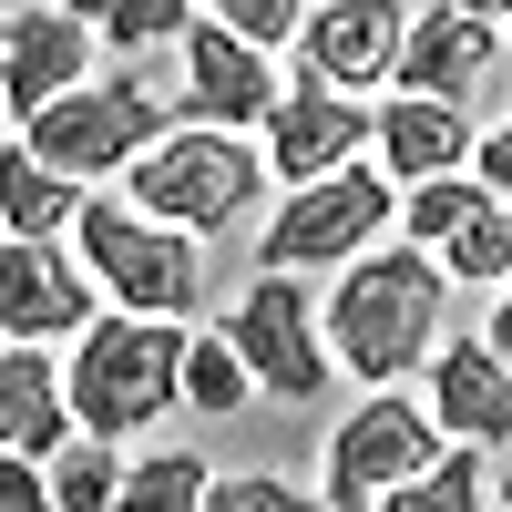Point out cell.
<instances>
[{
	"label": "cell",
	"instance_id": "1",
	"mask_svg": "<svg viewBox=\"0 0 512 512\" xmlns=\"http://www.w3.org/2000/svg\"><path fill=\"white\" fill-rule=\"evenodd\" d=\"M338 297H328V369H349L369 379V390H400V379L431 359V338H441V267H431V246H359V256H338Z\"/></svg>",
	"mask_w": 512,
	"mask_h": 512
},
{
	"label": "cell",
	"instance_id": "2",
	"mask_svg": "<svg viewBox=\"0 0 512 512\" xmlns=\"http://www.w3.org/2000/svg\"><path fill=\"white\" fill-rule=\"evenodd\" d=\"M175 349H185L175 318H144V308L103 318L93 308V318L72 328V379H62L72 431H103V441L154 431V420L175 410Z\"/></svg>",
	"mask_w": 512,
	"mask_h": 512
},
{
	"label": "cell",
	"instance_id": "3",
	"mask_svg": "<svg viewBox=\"0 0 512 512\" xmlns=\"http://www.w3.org/2000/svg\"><path fill=\"white\" fill-rule=\"evenodd\" d=\"M256 195H267V154H256L236 123H164V134L123 164V205H144V216L185 226V236L236 226Z\"/></svg>",
	"mask_w": 512,
	"mask_h": 512
},
{
	"label": "cell",
	"instance_id": "4",
	"mask_svg": "<svg viewBox=\"0 0 512 512\" xmlns=\"http://www.w3.org/2000/svg\"><path fill=\"white\" fill-rule=\"evenodd\" d=\"M164 123H175V103L154 93V72H82V82H62L52 103H31L21 113V144L52 164V175H72V185H103V175H123Z\"/></svg>",
	"mask_w": 512,
	"mask_h": 512
},
{
	"label": "cell",
	"instance_id": "5",
	"mask_svg": "<svg viewBox=\"0 0 512 512\" xmlns=\"http://www.w3.org/2000/svg\"><path fill=\"white\" fill-rule=\"evenodd\" d=\"M72 236H82V267H93V287L113 297V308L185 318L195 297H205V256H195V236L164 226V216H144V205H123V195H93V185H82Z\"/></svg>",
	"mask_w": 512,
	"mask_h": 512
},
{
	"label": "cell",
	"instance_id": "6",
	"mask_svg": "<svg viewBox=\"0 0 512 512\" xmlns=\"http://www.w3.org/2000/svg\"><path fill=\"white\" fill-rule=\"evenodd\" d=\"M390 205H400V185L379 175V164H328V175H308V185H287V205H277V226L256 236V256L267 267H287V277H308V267H338V256H359L379 226H390Z\"/></svg>",
	"mask_w": 512,
	"mask_h": 512
},
{
	"label": "cell",
	"instance_id": "7",
	"mask_svg": "<svg viewBox=\"0 0 512 512\" xmlns=\"http://www.w3.org/2000/svg\"><path fill=\"white\" fill-rule=\"evenodd\" d=\"M400 236L410 246H431V267L441 277H472V287H502L512 277V216H502V195L492 185H472L451 164V175H420V185H400Z\"/></svg>",
	"mask_w": 512,
	"mask_h": 512
},
{
	"label": "cell",
	"instance_id": "8",
	"mask_svg": "<svg viewBox=\"0 0 512 512\" xmlns=\"http://www.w3.org/2000/svg\"><path fill=\"white\" fill-rule=\"evenodd\" d=\"M226 338H236V359H246V379L267 400H328V338H318V297L297 287L287 267H267L246 297H236V318H226Z\"/></svg>",
	"mask_w": 512,
	"mask_h": 512
},
{
	"label": "cell",
	"instance_id": "9",
	"mask_svg": "<svg viewBox=\"0 0 512 512\" xmlns=\"http://www.w3.org/2000/svg\"><path fill=\"white\" fill-rule=\"evenodd\" d=\"M431 451H441V431H431V410H420V400H359L349 420H338V441H328V482H318V502H338V512H379V502H390V482H410Z\"/></svg>",
	"mask_w": 512,
	"mask_h": 512
},
{
	"label": "cell",
	"instance_id": "10",
	"mask_svg": "<svg viewBox=\"0 0 512 512\" xmlns=\"http://www.w3.org/2000/svg\"><path fill=\"white\" fill-rule=\"evenodd\" d=\"M256 154H267L277 185H308V175H328V164L369 154V103L297 72V82H277V103L256 113Z\"/></svg>",
	"mask_w": 512,
	"mask_h": 512
},
{
	"label": "cell",
	"instance_id": "11",
	"mask_svg": "<svg viewBox=\"0 0 512 512\" xmlns=\"http://www.w3.org/2000/svg\"><path fill=\"white\" fill-rule=\"evenodd\" d=\"M103 308V287L82 256H62L52 236H0V338H72L82 318Z\"/></svg>",
	"mask_w": 512,
	"mask_h": 512
},
{
	"label": "cell",
	"instance_id": "12",
	"mask_svg": "<svg viewBox=\"0 0 512 512\" xmlns=\"http://www.w3.org/2000/svg\"><path fill=\"white\" fill-rule=\"evenodd\" d=\"M297 72L308 82H338V93H379L390 82V52H400V0H318L297 11Z\"/></svg>",
	"mask_w": 512,
	"mask_h": 512
},
{
	"label": "cell",
	"instance_id": "13",
	"mask_svg": "<svg viewBox=\"0 0 512 512\" xmlns=\"http://www.w3.org/2000/svg\"><path fill=\"white\" fill-rule=\"evenodd\" d=\"M175 41H185V93H175V103H185L195 123H236V134H256V113L277 103V62L256 52V41H236L226 21H205V11H195Z\"/></svg>",
	"mask_w": 512,
	"mask_h": 512
},
{
	"label": "cell",
	"instance_id": "14",
	"mask_svg": "<svg viewBox=\"0 0 512 512\" xmlns=\"http://www.w3.org/2000/svg\"><path fill=\"white\" fill-rule=\"evenodd\" d=\"M482 72H502V21H472L461 0H441V11H420V21H400L390 93H441V103H461Z\"/></svg>",
	"mask_w": 512,
	"mask_h": 512
},
{
	"label": "cell",
	"instance_id": "15",
	"mask_svg": "<svg viewBox=\"0 0 512 512\" xmlns=\"http://www.w3.org/2000/svg\"><path fill=\"white\" fill-rule=\"evenodd\" d=\"M431 431L502 451V431H512V369H502V328H492V338H431Z\"/></svg>",
	"mask_w": 512,
	"mask_h": 512
},
{
	"label": "cell",
	"instance_id": "16",
	"mask_svg": "<svg viewBox=\"0 0 512 512\" xmlns=\"http://www.w3.org/2000/svg\"><path fill=\"white\" fill-rule=\"evenodd\" d=\"M93 72V21H72V11H0V113H31V103H52L62 82Z\"/></svg>",
	"mask_w": 512,
	"mask_h": 512
},
{
	"label": "cell",
	"instance_id": "17",
	"mask_svg": "<svg viewBox=\"0 0 512 512\" xmlns=\"http://www.w3.org/2000/svg\"><path fill=\"white\" fill-rule=\"evenodd\" d=\"M369 144H379V175L390 185H420V175H451L472 154V113L441 103V93H390L369 113Z\"/></svg>",
	"mask_w": 512,
	"mask_h": 512
},
{
	"label": "cell",
	"instance_id": "18",
	"mask_svg": "<svg viewBox=\"0 0 512 512\" xmlns=\"http://www.w3.org/2000/svg\"><path fill=\"white\" fill-rule=\"evenodd\" d=\"M72 441V400H62V369L41 359V338H11L0 349V451H52Z\"/></svg>",
	"mask_w": 512,
	"mask_h": 512
},
{
	"label": "cell",
	"instance_id": "19",
	"mask_svg": "<svg viewBox=\"0 0 512 512\" xmlns=\"http://www.w3.org/2000/svg\"><path fill=\"white\" fill-rule=\"evenodd\" d=\"M72 205H82L72 175H52L31 144H0V236H62Z\"/></svg>",
	"mask_w": 512,
	"mask_h": 512
},
{
	"label": "cell",
	"instance_id": "20",
	"mask_svg": "<svg viewBox=\"0 0 512 512\" xmlns=\"http://www.w3.org/2000/svg\"><path fill=\"white\" fill-rule=\"evenodd\" d=\"M492 461L502 451H482V441H461V451H431L410 482H390V502L379 512H482L502 482H492Z\"/></svg>",
	"mask_w": 512,
	"mask_h": 512
},
{
	"label": "cell",
	"instance_id": "21",
	"mask_svg": "<svg viewBox=\"0 0 512 512\" xmlns=\"http://www.w3.org/2000/svg\"><path fill=\"white\" fill-rule=\"evenodd\" d=\"M41 492H52L62 512H103V502L123 492V461H113V441H103V431L52 441V451H41Z\"/></svg>",
	"mask_w": 512,
	"mask_h": 512
},
{
	"label": "cell",
	"instance_id": "22",
	"mask_svg": "<svg viewBox=\"0 0 512 512\" xmlns=\"http://www.w3.org/2000/svg\"><path fill=\"white\" fill-rule=\"evenodd\" d=\"M236 400H256L236 338H226V328H216V338H185V349H175V410H236Z\"/></svg>",
	"mask_w": 512,
	"mask_h": 512
},
{
	"label": "cell",
	"instance_id": "23",
	"mask_svg": "<svg viewBox=\"0 0 512 512\" xmlns=\"http://www.w3.org/2000/svg\"><path fill=\"white\" fill-rule=\"evenodd\" d=\"M205 461L195 451H154V461H134V472H123V492L113 502H134V512H205Z\"/></svg>",
	"mask_w": 512,
	"mask_h": 512
},
{
	"label": "cell",
	"instance_id": "24",
	"mask_svg": "<svg viewBox=\"0 0 512 512\" xmlns=\"http://www.w3.org/2000/svg\"><path fill=\"white\" fill-rule=\"evenodd\" d=\"M195 21V0H103V41H113V52H154V41H175Z\"/></svg>",
	"mask_w": 512,
	"mask_h": 512
},
{
	"label": "cell",
	"instance_id": "25",
	"mask_svg": "<svg viewBox=\"0 0 512 512\" xmlns=\"http://www.w3.org/2000/svg\"><path fill=\"white\" fill-rule=\"evenodd\" d=\"M205 21H226L236 41H256V52H277V41L297 31V11H308V0H195Z\"/></svg>",
	"mask_w": 512,
	"mask_h": 512
},
{
	"label": "cell",
	"instance_id": "26",
	"mask_svg": "<svg viewBox=\"0 0 512 512\" xmlns=\"http://www.w3.org/2000/svg\"><path fill=\"white\" fill-rule=\"evenodd\" d=\"M308 492L277 482V472H246V482H205V512H297Z\"/></svg>",
	"mask_w": 512,
	"mask_h": 512
},
{
	"label": "cell",
	"instance_id": "27",
	"mask_svg": "<svg viewBox=\"0 0 512 512\" xmlns=\"http://www.w3.org/2000/svg\"><path fill=\"white\" fill-rule=\"evenodd\" d=\"M31 502H52V492H41V461L31 451H0V512H31Z\"/></svg>",
	"mask_w": 512,
	"mask_h": 512
},
{
	"label": "cell",
	"instance_id": "28",
	"mask_svg": "<svg viewBox=\"0 0 512 512\" xmlns=\"http://www.w3.org/2000/svg\"><path fill=\"white\" fill-rule=\"evenodd\" d=\"M472 164H482L472 185H492V195H502V185H512V134H482V144H472Z\"/></svg>",
	"mask_w": 512,
	"mask_h": 512
},
{
	"label": "cell",
	"instance_id": "29",
	"mask_svg": "<svg viewBox=\"0 0 512 512\" xmlns=\"http://www.w3.org/2000/svg\"><path fill=\"white\" fill-rule=\"evenodd\" d=\"M52 11H72V21H103V0H52Z\"/></svg>",
	"mask_w": 512,
	"mask_h": 512
},
{
	"label": "cell",
	"instance_id": "30",
	"mask_svg": "<svg viewBox=\"0 0 512 512\" xmlns=\"http://www.w3.org/2000/svg\"><path fill=\"white\" fill-rule=\"evenodd\" d=\"M461 11H472V21H502V11H512V0H461Z\"/></svg>",
	"mask_w": 512,
	"mask_h": 512
}]
</instances>
